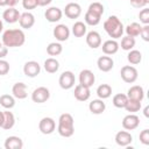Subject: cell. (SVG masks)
<instances>
[{"label": "cell", "instance_id": "obj_28", "mask_svg": "<svg viewBox=\"0 0 149 149\" xmlns=\"http://www.w3.org/2000/svg\"><path fill=\"white\" fill-rule=\"evenodd\" d=\"M97 95L99 97V99H107L112 95V87L108 84H101L98 86L97 88Z\"/></svg>", "mask_w": 149, "mask_h": 149}, {"label": "cell", "instance_id": "obj_29", "mask_svg": "<svg viewBox=\"0 0 149 149\" xmlns=\"http://www.w3.org/2000/svg\"><path fill=\"white\" fill-rule=\"evenodd\" d=\"M86 24L81 21H77L73 23L72 26V34L74 35V37H83L86 34Z\"/></svg>", "mask_w": 149, "mask_h": 149}, {"label": "cell", "instance_id": "obj_1", "mask_svg": "<svg viewBox=\"0 0 149 149\" xmlns=\"http://www.w3.org/2000/svg\"><path fill=\"white\" fill-rule=\"evenodd\" d=\"M26 35L22 29H7L2 34V43L7 48H16L23 45Z\"/></svg>", "mask_w": 149, "mask_h": 149}, {"label": "cell", "instance_id": "obj_37", "mask_svg": "<svg viewBox=\"0 0 149 149\" xmlns=\"http://www.w3.org/2000/svg\"><path fill=\"white\" fill-rule=\"evenodd\" d=\"M87 10H90V12H92V13H95V14H98V15H102L104 14V6L100 3V2H97V1H94V2H92L90 6H88V9Z\"/></svg>", "mask_w": 149, "mask_h": 149}, {"label": "cell", "instance_id": "obj_8", "mask_svg": "<svg viewBox=\"0 0 149 149\" xmlns=\"http://www.w3.org/2000/svg\"><path fill=\"white\" fill-rule=\"evenodd\" d=\"M41 72V65L36 62V61H29L26 62L23 65V73L29 77V78H34L36 76H38Z\"/></svg>", "mask_w": 149, "mask_h": 149}, {"label": "cell", "instance_id": "obj_6", "mask_svg": "<svg viewBox=\"0 0 149 149\" xmlns=\"http://www.w3.org/2000/svg\"><path fill=\"white\" fill-rule=\"evenodd\" d=\"M49 98H50V91L44 86H40L35 88L31 93V100L36 104H43Z\"/></svg>", "mask_w": 149, "mask_h": 149}, {"label": "cell", "instance_id": "obj_14", "mask_svg": "<svg viewBox=\"0 0 149 149\" xmlns=\"http://www.w3.org/2000/svg\"><path fill=\"white\" fill-rule=\"evenodd\" d=\"M73 95H74V98H76L78 101H86V100H88L90 97H91L90 87L84 86V85H81V84H78V85L74 87Z\"/></svg>", "mask_w": 149, "mask_h": 149}, {"label": "cell", "instance_id": "obj_46", "mask_svg": "<svg viewBox=\"0 0 149 149\" xmlns=\"http://www.w3.org/2000/svg\"><path fill=\"white\" fill-rule=\"evenodd\" d=\"M17 2H19V0H7V6H9V7H14Z\"/></svg>", "mask_w": 149, "mask_h": 149}, {"label": "cell", "instance_id": "obj_24", "mask_svg": "<svg viewBox=\"0 0 149 149\" xmlns=\"http://www.w3.org/2000/svg\"><path fill=\"white\" fill-rule=\"evenodd\" d=\"M23 141L19 136H8L5 141V148L6 149H22Z\"/></svg>", "mask_w": 149, "mask_h": 149}, {"label": "cell", "instance_id": "obj_39", "mask_svg": "<svg viewBox=\"0 0 149 149\" xmlns=\"http://www.w3.org/2000/svg\"><path fill=\"white\" fill-rule=\"evenodd\" d=\"M140 142L144 146H149V129H143L141 133H140Z\"/></svg>", "mask_w": 149, "mask_h": 149}, {"label": "cell", "instance_id": "obj_2", "mask_svg": "<svg viewBox=\"0 0 149 149\" xmlns=\"http://www.w3.org/2000/svg\"><path fill=\"white\" fill-rule=\"evenodd\" d=\"M104 29L108 34V36L112 37L113 40H116V38L121 37L123 31H125L122 22L115 15H111L106 19V21L104 22Z\"/></svg>", "mask_w": 149, "mask_h": 149}, {"label": "cell", "instance_id": "obj_16", "mask_svg": "<svg viewBox=\"0 0 149 149\" xmlns=\"http://www.w3.org/2000/svg\"><path fill=\"white\" fill-rule=\"evenodd\" d=\"M86 44L92 49H97V48L101 47V36H100V34L95 30L88 31L87 35H86Z\"/></svg>", "mask_w": 149, "mask_h": 149}, {"label": "cell", "instance_id": "obj_32", "mask_svg": "<svg viewBox=\"0 0 149 149\" xmlns=\"http://www.w3.org/2000/svg\"><path fill=\"white\" fill-rule=\"evenodd\" d=\"M127 59H128V62H129L130 64H133V65L140 64L141 61H142V54H141L139 50L132 49V50H129V52H128V55H127Z\"/></svg>", "mask_w": 149, "mask_h": 149}, {"label": "cell", "instance_id": "obj_49", "mask_svg": "<svg viewBox=\"0 0 149 149\" xmlns=\"http://www.w3.org/2000/svg\"><path fill=\"white\" fill-rule=\"evenodd\" d=\"M148 111H149V107H148V106H147V107H146V108H144V115H146V116H147V118H148V116H149V114H148Z\"/></svg>", "mask_w": 149, "mask_h": 149}, {"label": "cell", "instance_id": "obj_34", "mask_svg": "<svg viewBox=\"0 0 149 149\" xmlns=\"http://www.w3.org/2000/svg\"><path fill=\"white\" fill-rule=\"evenodd\" d=\"M100 19H101L100 15H98V14H95V13H92V12H90V10H87V12L85 13V22H86V24H88V26H97V24H99Z\"/></svg>", "mask_w": 149, "mask_h": 149}, {"label": "cell", "instance_id": "obj_18", "mask_svg": "<svg viewBox=\"0 0 149 149\" xmlns=\"http://www.w3.org/2000/svg\"><path fill=\"white\" fill-rule=\"evenodd\" d=\"M12 93H13V97L21 100V99H26L28 93H27V85L22 81L20 83H15L12 87Z\"/></svg>", "mask_w": 149, "mask_h": 149}, {"label": "cell", "instance_id": "obj_31", "mask_svg": "<svg viewBox=\"0 0 149 149\" xmlns=\"http://www.w3.org/2000/svg\"><path fill=\"white\" fill-rule=\"evenodd\" d=\"M62 51H63V47L58 42H51L47 47V54L50 56H58L62 54Z\"/></svg>", "mask_w": 149, "mask_h": 149}, {"label": "cell", "instance_id": "obj_25", "mask_svg": "<svg viewBox=\"0 0 149 149\" xmlns=\"http://www.w3.org/2000/svg\"><path fill=\"white\" fill-rule=\"evenodd\" d=\"M58 69H59V62L56 58L50 57L44 61V70L48 73H55L58 71Z\"/></svg>", "mask_w": 149, "mask_h": 149}, {"label": "cell", "instance_id": "obj_7", "mask_svg": "<svg viewBox=\"0 0 149 149\" xmlns=\"http://www.w3.org/2000/svg\"><path fill=\"white\" fill-rule=\"evenodd\" d=\"M38 129L44 135L52 134L55 132V129H56V122H55V120L52 118H49V116L42 118L40 123H38Z\"/></svg>", "mask_w": 149, "mask_h": 149}, {"label": "cell", "instance_id": "obj_27", "mask_svg": "<svg viewBox=\"0 0 149 149\" xmlns=\"http://www.w3.org/2000/svg\"><path fill=\"white\" fill-rule=\"evenodd\" d=\"M141 28H142V26H141L140 23H137V22H132V23H129V24L125 28V31H126L127 36L136 37V36L140 35Z\"/></svg>", "mask_w": 149, "mask_h": 149}, {"label": "cell", "instance_id": "obj_47", "mask_svg": "<svg viewBox=\"0 0 149 149\" xmlns=\"http://www.w3.org/2000/svg\"><path fill=\"white\" fill-rule=\"evenodd\" d=\"M2 123H3V112L0 111V127H2Z\"/></svg>", "mask_w": 149, "mask_h": 149}, {"label": "cell", "instance_id": "obj_3", "mask_svg": "<svg viewBox=\"0 0 149 149\" xmlns=\"http://www.w3.org/2000/svg\"><path fill=\"white\" fill-rule=\"evenodd\" d=\"M57 132L63 137H71L74 133V121L70 113L61 114L58 119V127Z\"/></svg>", "mask_w": 149, "mask_h": 149}, {"label": "cell", "instance_id": "obj_48", "mask_svg": "<svg viewBox=\"0 0 149 149\" xmlns=\"http://www.w3.org/2000/svg\"><path fill=\"white\" fill-rule=\"evenodd\" d=\"M7 6V0H0V7Z\"/></svg>", "mask_w": 149, "mask_h": 149}, {"label": "cell", "instance_id": "obj_43", "mask_svg": "<svg viewBox=\"0 0 149 149\" xmlns=\"http://www.w3.org/2000/svg\"><path fill=\"white\" fill-rule=\"evenodd\" d=\"M140 36L142 37L143 41H146V42L149 41V26H148V24H144V26L141 28Z\"/></svg>", "mask_w": 149, "mask_h": 149}, {"label": "cell", "instance_id": "obj_33", "mask_svg": "<svg viewBox=\"0 0 149 149\" xmlns=\"http://www.w3.org/2000/svg\"><path fill=\"white\" fill-rule=\"evenodd\" d=\"M127 100H128V97L123 93H118L113 97V105L116 107V108H125L126 104H127Z\"/></svg>", "mask_w": 149, "mask_h": 149}, {"label": "cell", "instance_id": "obj_35", "mask_svg": "<svg viewBox=\"0 0 149 149\" xmlns=\"http://www.w3.org/2000/svg\"><path fill=\"white\" fill-rule=\"evenodd\" d=\"M135 47V37H130V36H125L121 40V49L129 51Z\"/></svg>", "mask_w": 149, "mask_h": 149}, {"label": "cell", "instance_id": "obj_5", "mask_svg": "<svg viewBox=\"0 0 149 149\" xmlns=\"http://www.w3.org/2000/svg\"><path fill=\"white\" fill-rule=\"evenodd\" d=\"M74 81H76V77L72 71L62 72V74L59 76V79H58V84L63 90H70L71 87H73Z\"/></svg>", "mask_w": 149, "mask_h": 149}, {"label": "cell", "instance_id": "obj_45", "mask_svg": "<svg viewBox=\"0 0 149 149\" xmlns=\"http://www.w3.org/2000/svg\"><path fill=\"white\" fill-rule=\"evenodd\" d=\"M51 1H52V0H37V3H38V6H47V5H49Z\"/></svg>", "mask_w": 149, "mask_h": 149}, {"label": "cell", "instance_id": "obj_41", "mask_svg": "<svg viewBox=\"0 0 149 149\" xmlns=\"http://www.w3.org/2000/svg\"><path fill=\"white\" fill-rule=\"evenodd\" d=\"M22 6L24 9H34L38 6L37 0H22Z\"/></svg>", "mask_w": 149, "mask_h": 149}, {"label": "cell", "instance_id": "obj_21", "mask_svg": "<svg viewBox=\"0 0 149 149\" xmlns=\"http://www.w3.org/2000/svg\"><path fill=\"white\" fill-rule=\"evenodd\" d=\"M20 13L16 8L14 7H9L8 9H6L3 13H2V19L7 22V23H15L19 21L20 19Z\"/></svg>", "mask_w": 149, "mask_h": 149}, {"label": "cell", "instance_id": "obj_38", "mask_svg": "<svg viewBox=\"0 0 149 149\" xmlns=\"http://www.w3.org/2000/svg\"><path fill=\"white\" fill-rule=\"evenodd\" d=\"M139 19L143 24H149V8H143L140 14H139Z\"/></svg>", "mask_w": 149, "mask_h": 149}, {"label": "cell", "instance_id": "obj_50", "mask_svg": "<svg viewBox=\"0 0 149 149\" xmlns=\"http://www.w3.org/2000/svg\"><path fill=\"white\" fill-rule=\"evenodd\" d=\"M2 28H3V23H2V21L0 20V33L2 31Z\"/></svg>", "mask_w": 149, "mask_h": 149}, {"label": "cell", "instance_id": "obj_15", "mask_svg": "<svg viewBox=\"0 0 149 149\" xmlns=\"http://www.w3.org/2000/svg\"><path fill=\"white\" fill-rule=\"evenodd\" d=\"M132 141H133V136L127 130H120L115 135V143L120 147H127L132 143Z\"/></svg>", "mask_w": 149, "mask_h": 149}, {"label": "cell", "instance_id": "obj_22", "mask_svg": "<svg viewBox=\"0 0 149 149\" xmlns=\"http://www.w3.org/2000/svg\"><path fill=\"white\" fill-rule=\"evenodd\" d=\"M119 48H120V45L115 40H107L102 43V47H101L102 52L105 55H114L118 52Z\"/></svg>", "mask_w": 149, "mask_h": 149}, {"label": "cell", "instance_id": "obj_20", "mask_svg": "<svg viewBox=\"0 0 149 149\" xmlns=\"http://www.w3.org/2000/svg\"><path fill=\"white\" fill-rule=\"evenodd\" d=\"M19 23H20L21 28H23V29H30L35 24V16L31 13H29V12L22 13L20 15Z\"/></svg>", "mask_w": 149, "mask_h": 149}, {"label": "cell", "instance_id": "obj_19", "mask_svg": "<svg viewBox=\"0 0 149 149\" xmlns=\"http://www.w3.org/2000/svg\"><path fill=\"white\" fill-rule=\"evenodd\" d=\"M128 99H133V100H137V101H142L144 98V90L142 86L140 85H134L130 88H128L127 94Z\"/></svg>", "mask_w": 149, "mask_h": 149}, {"label": "cell", "instance_id": "obj_10", "mask_svg": "<svg viewBox=\"0 0 149 149\" xmlns=\"http://www.w3.org/2000/svg\"><path fill=\"white\" fill-rule=\"evenodd\" d=\"M139 125H140V118L133 113L126 115L122 119V127L126 130H134L139 127Z\"/></svg>", "mask_w": 149, "mask_h": 149}, {"label": "cell", "instance_id": "obj_30", "mask_svg": "<svg viewBox=\"0 0 149 149\" xmlns=\"http://www.w3.org/2000/svg\"><path fill=\"white\" fill-rule=\"evenodd\" d=\"M0 105L6 109H10L15 106V98L10 94H2L0 97Z\"/></svg>", "mask_w": 149, "mask_h": 149}, {"label": "cell", "instance_id": "obj_44", "mask_svg": "<svg viewBox=\"0 0 149 149\" xmlns=\"http://www.w3.org/2000/svg\"><path fill=\"white\" fill-rule=\"evenodd\" d=\"M7 54H8V48L3 43H0V58H5Z\"/></svg>", "mask_w": 149, "mask_h": 149}, {"label": "cell", "instance_id": "obj_13", "mask_svg": "<svg viewBox=\"0 0 149 149\" xmlns=\"http://www.w3.org/2000/svg\"><path fill=\"white\" fill-rule=\"evenodd\" d=\"M62 16H63V12L58 7H50L44 12V17L47 19V21L51 23L58 22L62 19Z\"/></svg>", "mask_w": 149, "mask_h": 149}, {"label": "cell", "instance_id": "obj_36", "mask_svg": "<svg viewBox=\"0 0 149 149\" xmlns=\"http://www.w3.org/2000/svg\"><path fill=\"white\" fill-rule=\"evenodd\" d=\"M126 111L129 112V113H135V112H139L141 109V101H137V100H133V99H128L127 100V104L125 106Z\"/></svg>", "mask_w": 149, "mask_h": 149}, {"label": "cell", "instance_id": "obj_42", "mask_svg": "<svg viewBox=\"0 0 149 149\" xmlns=\"http://www.w3.org/2000/svg\"><path fill=\"white\" fill-rule=\"evenodd\" d=\"M149 3V0H130V5L135 8H144Z\"/></svg>", "mask_w": 149, "mask_h": 149}, {"label": "cell", "instance_id": "obj_40", "mask_svg": "<svg viewBox=\"0 0 149 149\" xmlns=\"http://www.w3.org/2000/svg\"><path fill=\"white\" fill-rule=\"evenodd\" d=\"M9 72V63L3 58H0V76H5Z\"/></svg>", "mask_w": 149, "mask_h": 149}, {"label": "cell", "instance_id": "obj_9", "mask_svg": "<svg viewBox=\"0 0 149 149\" xmlns=\"http://www.w3.org/2000/svg\"><path fill=\"white\" fill-rule=\"evenodd\" d=\"M64 14L69 19H78L81 14V7L77 2H69L64 8Z\"/></svg>", "mask_w": 149, "mask_h": 149}, {"label": "cell", "instance_id": "obj_12", "mask_svg": "<svg viewBox=\"0 0 149 149\" xmlns=\"http://www.w3.org/2000/svg\"><path fill=\"white\" fill-rule=\"evenodd\" d=\"M95 81V77H94V73L88 70V69H85V70H81L80 73H79V84L84 85V86H87V87H91Z\"/></svg>", "mask_w": 149, "mask_h": 149}, {"label": "cell", "instance_id": "obj_26", "mask_svg": "<svg viewBox=\"0 0 149 149\" xmlns=\"http://www.w3.org/2000/svg\"><path fill=\"white\" fill-rule=\"evenodd\" d=\"M14 125H15L14 114L12 112H9V111H5L3 112V123H2L1 128L6 129V130H9V129H12L14 127Z\"/></svg>", "mask_w": 149, "mask_h": 149}, {"label": "cell", "instance_id": "obj_11", "mask_svg": "<svg viewBox=\"0 0 149 149\" xmlns=\"http://www.w3.org/2000/svg\"><path fill=\"white\" fill-rule=\"evenodd\" d=\"M52 34H54V37H56L57 41L59 42H64L69 38L70 36V29L68 28V26L65 24H57L54 30H52Z\"/></svg>", "mask_w": 149, "mask_h": 149}, {"label": "cell", "instance_id": "obj_17", "mask_svg": "<svg viewBox=\"0 0 149 149\" xmlns=\"http://www.w3.org/2000/svg\"><path fill=\"white\" fill-rule=\"evenodd\" d=\"M97 65L98 69L102 72H108L113 69L114 66V61L112 59V57L109 56H100L97 61Z\"/></svg>", "mask_w": 149, "mask_h": 149}, {"label": "cell", "instance_id": "obj_23", "mask_svg": "<svg viewBox=\"0 0 149 149\" xmlns=\"http://www.w3.org/2000/svg\"><path fill=\"white\" fill-rule=\"evenodd\" d=\"M88 109L92 114H101L106 109V104L102 99H94L88 104Z\"/></svg>", "mask_w": 149, "mask_h": 149}, {"label": "cell", "instance_id": "obj_4", "mask_svg": "<svg viewBox=\"0 0 149 149\" xmlns=\"http://www.w3.org/2000/svg\"><path fill=\"white\" fill-rule=\"evenodd\" d=\"M120 74H121V78L125 83H128V84H133L134 81H136L137 77H139V72L137 70L132 66V65H125L121 68L120 70Z\"/></svg>", "mask_w": 149, "mask_h": 149}]
</instances>
